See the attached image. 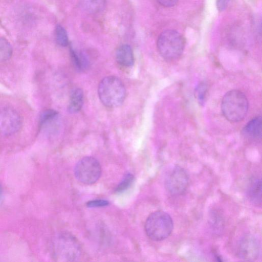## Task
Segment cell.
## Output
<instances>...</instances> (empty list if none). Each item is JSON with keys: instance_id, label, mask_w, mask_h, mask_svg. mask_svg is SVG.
Here are the masks:
<instances>
[{"instance_id": "1", "label": "cell", "mask_w": 262, "mask_h": 262, "mask_svg": "<svg viewBox=\"0 0 262 262\" xmlns=\"http://www.w3.org/2000/svg\"><path fill=\"white\" fill-rule=\"evenodd\" d=\"M248 107L247 97L239 90H233L228 92L222 100V113L230 122H237L242 120L247 113Z\"/></svg>"}, {"instance_id": "2", "label": "cell", "mask_w": 262, "mask_h": 262, "mask_svg": "<svg viewBox=\"0 0 262 262\" xmlns=\"http://www.w3.org/2000/svg\"><path fill=\"white\" fill-rule=\"evenodd\" d=\"M98 93L101 102L105 106L114 107L121 104L125 97V89L118 78L110 76L100 82Z\"/></svg>"}, {"instance_id": "3", "label": "cell", "mask_w": 262, "mask_h": 262, "mask_svg": "<svg viewBox=\"0 0 262 262\" xmlns=\"http://www.w3.org/2000/svg\"><path fill=\"white\" fill-rule=\"evenodd\" d=\"M173 224L171 216L163 211L151 213L145 223V231L148 237L154 241H162L172 232Z\"/></svg>"}, {"instance_id": "4", "label": "cell", "mask_w": 262, "mask_h": 262, "mask_svg": "<svg viewBox=\"0 0 262 262\" xmlns=\"http://www.w3.org/2000/svg\"><path fill=\"white\" fill-rule=\"evenodd\" d=\"M185 42L177 31L167 30L163 32L157 40V48L161 56L168 60H175L183 53Z\"/></svg>"}, {"instance_id": "5", "label": "cell", "mask_w": 262, "mask_h": 262, "mask_svg": "<svg viewBox=\"0 0 262 262\" xmlns=\"http://www.w3.org/2000/svg\"><path fill=\"white\" fill-rule=\"evenodd\" d=\"M55 258L61 261L77 260L81 255L80 246L76 238L68 233L59 234L53 245Z\"/></svg>"}, {"instance_id": "6", "label": "cell", "mask_w": 262, "mask_h": 262, "mask_svg": "<svg viewBox=\"0 0 262 262\" xmlns=\"http://www.w3.org/2000/svg\"><path fill=\"white\" fill-rule=\"evenodd\" d=\"M101 168L99 162L92 157H85L80 159L74 168L76 178L85 184H92L100 178Z\"/></svg>"}, {"instance_id": "7", "label": "cell", "mask_w": 262, "mask_h": 262, "mask_svg": "<svg viewBox=\"0 0 262 262\" xmlns=\"http://www.w3.org/2000/svg\"><path fill=\"white\" fill-rule=\"evenodd\" d=\"M165 184L166 189L171 195H181L188 188V174L183 167L175 166L166 177Z\"/></svg>"}, {"instance_id": "8", "label": "cell", "mask_w": 262, "mask_h": 262, "mask_svg": "<svg viewBox=\"0 0 262 262\" xmlns=\"http://www.w3.org/2000/svg\"><path fill=\"white\" fill-rule=\"evenodd\" d=\"M19 114L14 109L4 107L0 110V134L5 136L16 133L21 127Z\"/></svg>"}, {"instance_id": "9", "label": "cell", "mask_w": 262, "mask_h": 262, "mask_svg": "<svg viewBox=\"0 0 262 262\" xmlns=\"http://www.w3.org/2000/svg\"><path fill=\"white\" fill-rule=\"evenodd\" d=\"M237 251L240 258L247 261H254L259 255V242L253 235H245L238 243Z\"/></svg>"}, {"instance_id": "10", "label": "cell", "mask_w": 262, "mask_h": 262, "mask_svg": "<svg viewBox=\"0 0 262 262\" xmlns=\"http://www.w3.org/2000/svg\"><path fill=\"white\" fill-rule=\"evenodd\" d=\"M262 120L257 116L249 121L243 128L242 134L251 139H259L261 137Z\"/></svg>"}, {"instance_id": "11", "label": "cell", "mask_w": 262, "mask_h": 262, "mask_svg": "<svg viewBox=\"0 0 262 262\" xmlns=\"http://www.w3.org/2000/svg\"><path fill=\"white\" fill-rule=\"evenodd\" d=\"M116 58L117 61L122 66H132L134 64V58L131 47L128 45L120 46L116 51Z\"/></svg>"}, {"instance_id": "12", "label": "cell", "mask_w": 262, "mask_h": 262, "mask_svg": "<svg viewBox=\"0 0 262 262\" xmlns=\"http://www.w3.org/2000/svg\"><path fill=\"white\" fill-rule=\"evenodd\" d=\"M249 200L255 205L261 204V181L260 178H254L251 180L247 189Z\"/></svg>"}, {"instance_id": "13", "label": "cell", "mask_w": 262, "mask_h": 262, "mask_svg": "<svg viewBox=\"0 0 262 262\" xmlns=\"http://www.w3.org/2000/svg\"><path fill=\"white\" fill-rule=\"evenodd\" d=\"M83 102V93L81 89L77 88L73 90L70 96L68 111L71 113L79 112L82 107Z\"/></svg>"}, {"instance_id": "14", "label": "cell", "mask_w": 262, "mask_h": 262, "mask_svg": "<svg viewBox=\"0 0 262 262\" xmlns=\"http://www.w3.org/2000/svg\"><path fill=\"white\" fill-rule=\"evenodd\" d=\"M82 5L89 13L96 14L104 9L105 0H82Z\"/></svg>"}, {"instance_id": "15", "label": "cell", "mask_w": 262, "mask_h": 262, "mask_svg": "<svg viewBox=\"0 0 262 262\" xmlns=\"http://www.w3.org/2000/svg\"><path fill=\"white\" fill-rule=\"evenodd\" d=\"M13 49L10 42L4 37H0V63L10 58Z\"/></svg>"}, {"instance_id": "16", "label": "cell", "mask_w": 262, "mask_h": 262, "mask_svg": "<svg viewBox=\"0 0 262 262\" xmlns=\"http://www.w3.org/2000/svg\"><path fill=\"white\" fill-rule=\"evenodd\" d=\"M70 54L72 60L77 69L82 70L86 68L88 64V61L84 54H78L72 48L70 49Z\"/></svg>"}, {"instance_id": "17", "label": "cell", "mask_w": 262, "mask_h": 262, "mask_svg": "<svg viewBox=\"0 0 262 262\" xmlns=\"http://www.w3.org/2000/svg\"><path fill=\"white\" fill-rule=\"evenodd\" d=\"M55 39L58 45L66 47L69 44L68 36L65 29L61 25L56 26L55 30Z\"/></svg>"}, {"instance_id": "18", "label": "cell", "mask_w": 262, "mask_h": 262, "mask_svg": "<svg viewBox=\"0 0 262 262\" xmlns=\"http://www.w3.org/2000/svg\"><path fill=\"white\" fill-rule=\"evenodd\" d=\"M207 92V85L204 82H200L195 89V97L201 105L204 103Z\"/></svg>"}, {"instance_id": "19", "label": "cell", "mask_w": 262, "mask_h": 262, "mask_svg": "<svg viewBox=\"0 0 262 262\" xmlns=\"http://www.w3.org/2000/svg\"><path fill=\"white\" fill-rule=\"evenodd\" d=\"M58 113L53 110H48L42 112L39 118V124L43 126L52 121L57 116Z\"/></svg>"}, {"instance_id": "20", "label": "cell", "mask_w": 262, "mask_h": 262, "mask_svg": "<svg viewBox=\"0 0 262 262\" xmlns=\"http://www.w3.org/2000/svg\"><path fill=\"white\" fill-rule=\"evenodd\" d=\"M134 180V176L130 173L126 174L121 182L118 184L116 188V192H122L127 189L132 184Z\"/></svg>"}, {"instance_id": "21", "label": "cell", "mask_w": 262, "mask_h": 262, "mask_svg": "<svg viewBox=\"0 0 262 262\" xmlns=\"http://www.w3.org/2000/svg\"><path fill=\"white\" fill-rule=\"evenodd\" d=\"M108 202L104 200H95L87 203V206L89 207H98L107 206Z\"/></svg>"}, {"instance_id": "22", "label": "cell", "mask_w": 262, "mask_h": 262, "mask_svg": "<svg viewBox=\"0 0 262 262\" xmlns=\"http://www.w3.org/2000/svg\"><path fill=\"white\" fill-rule=\"evenodd\" d=\"M179 0H157L161 5L166 7H171L174 6Z\"/></svg>"}, {"instance_id": "23", "label": "cell", "mask_w": 262, "mask_h": 262, "mask_svg": "<svg viewBox=\"0 0 262 262\" xmlns=\"http://www.w3.org/2000/svg\"><path fill=\"white\" fill-rule=\"evenodd\" d=\"M230 0H217L216 5L218 9L222 11L227 7Z\"/></svg>"}, {"instance_id": "24", "label": "cell", "mask_w": 262, "mask_h": 262, "mask_svg": "<svg viewBox=\"0 0 262 262\" xmlns=\"http://www.w3.org/2000/svg\"><path fill=\"white\" fill-rule=\"evenodd\" d=\"M2 196H3V187H2L1 184L0 183V202L2 201Z\"/></svg>"}]
</instances>
